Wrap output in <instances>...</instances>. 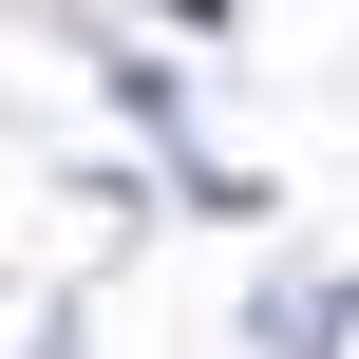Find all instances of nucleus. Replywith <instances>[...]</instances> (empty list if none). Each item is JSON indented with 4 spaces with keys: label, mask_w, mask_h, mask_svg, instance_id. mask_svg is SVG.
I'll use <instances>...</instances> for the list:
<instances>
[{
    "label": "nucleus",
    "mask_w": 359,
    "mask_h": 359,
    "mask_svg": "<svg viewBox=\"0 0 359 359\" xmlns=\"http://www.w3.org/2000/svg\"><path fill=\"white\" fill-rule=\"evenodd\" d=\"M265 359H341V284H284L265 303Z\"/></svg>",
    "instance_id": "nucleus-1"
},
{
    "label": "nucleus",
    "mask_w": 359,
    "mask_h": 359,
    "mask_svg": "<svg viewBox=\"0 0 359 359\" xmlns=\"http://www.w3.org/2000/svg\"><path fill=\"white\" fill-rule=\"evenodd\" d=\"M170 19H227V0H170Z\"/></svg>",
    "instance_id": "nucleus-2"
}]
</instances>
